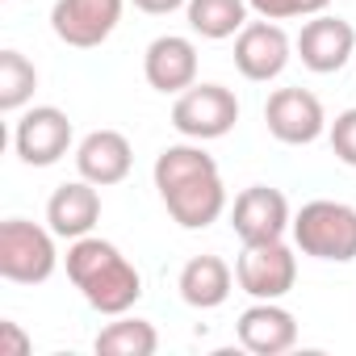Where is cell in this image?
<instances>
[{
  "label": "cell",
  "instance_id": "cell-6",
  "mask_svg": "<svg viewBox=\"0 0 356 356\" xmlns=\"http://www.w3.org/2000/svg\"><path fill=\"white\" fill-rule=\"evenodd\" d=\"M235 281L256 302H281L298 281V256L289 252L285 239L243 243V252L235 260Z\"/></svg>",
  "mask_w": 356,
  "mask_h": 356
},
{
  "label": "cell",
  "instance_id": "cell-9",
  "mask_svg": "<svg viewBox=\"0 0 356 356\" xmlns=\"http://www.w3.org/2000/svg\"><path fill=\"white\" fill-rule=\"evenodd\" d=\"M264 122H268V134L285 147H306L327 130L323 101L310 88H277L264 105Z\"/></svg>",
  "mask_w": 356,
  "mask_h": 356
},
{
  "label": "cell",
  "instance_id": "cell-12",
  "mask_svg": "<svg viewBox=\"0 0 356 356\" xmlns=\"http://www.w3.org/2000/svg\"><path fill=\"white\" fill-rule=\"evenodd\" d=\"M231 227L243 243H264V239H285V231L293 227V214H289V202H285L281 189L252 185L235 197Z\"/></svg>",
  "mask_w": 356,
  "mask_h": 356
},
{
  "label": "cell",
  "instance_id": "cell-23",
  "mask_svg": "<svg viewBox=\"0 0 356 356\" xmlns=\"http://www.w3.org/2000/svg\"><path fill=\"white\" fill-rule=\"evenodd\" d=\"M30 335L13 323V318H5L0 323V356H30Z\"/></svg>",
  "mask_w": 356,
  "mask_h": 356
},
{
  "label": "cell",
  "instance_id": "cell-24",
  "mask_svg": "<svg viewBox=\"0 0 356 356\" xmlns=\"http://www.w3.org/2000/svg\"><path fill=\"white\" fill-rule=\"evenodd\" d=\"M134 9H143V13H151V17H163V13H176V9H185L189 0H130Z\"/></svg>",
  "mask_w": 356,
  "mask_h": 356
},
{
  "label": "cell",
  "instance_id": "cell-4",
  "mask_svg": "<svg viewBox=\"0 0 356 356\" xmlns=\"http://www.w3.org/2000/svg\"><path fill=\"white\" fill-rule=\"evenodd\" d=\"M59 264L55 252V231L26 222V218H5L0 222V277L13 285H42L51 281Z\"/></svg>",
  "mask_w": 356,
  "mask_h": 356
},
{
  "label": "cell",
  "instance_id": "cell-20",
  "mask_svg": "<svg viewBox=\"0 0 356 356\" xmlns=\"http://www.w3.org/2000/svg\"><path fill=\"white\" fill-rule=\"evenodd\" d=\"M38 88V72L34 63L22 55V51H0V109L5 113H17L30 105Z\"/></svg>",
  "mask_w": 356,
  "mask_h": 356
},
{
  "label": "cell",
  "instance_id": "cell-7",
  "mask_svg": "<svg viewBox=\"0 0 356 356\" xmlns=\"http://www.w3.org/2000/svg\"><path fill=\"white\" fill-rule=\"evenodd\" d=\"M13 147L22 155V163L30 168H51L67 155L72 147V118L55 105H34L17 118L13 126Z\"/></svg>",
  "mask_w": 356,
  "mask_h": 356
},
{
  "label": "cell",
  "instance_id": "cell-17",
  "mask_svg": "<svg viewBox=\"0 0 356 356\" xmlns=\"http://www.w3.org/2000/svg\"><path fill=\"white\" fill-rule=\"evenodd\" d=\"M231 285H235V273L222 256H193L185 268H181V298L193 306V310H214L231 298Z\"/></svg>",
  "mask_w": 356,
  "mask_h": 356
},
{
  "label": "cell",
  "instance_id": "cell-19",
  "mask_svg": "<svg viewBox=\"0 0 356 356\" xmlns=\"http://www.w3.org/2000/svg\"><path fill=\"white\" fill-rule=\"evenodd\" d=\"M101 356H151L159 348V331L147 323V318H126L118 314V323H109L97 343H92Z\"/></svg>",
  "mask_w": 356,
  "mask_h": 356
},
{
  "label": "cell",
  "instance_id": "cell-18",
  "mask_svg": "<svg viewBox=\"0 0 356 356\" xmlns=\"http://www.w3.org/2000/svg\"><path fill=\"white\" fill-rule=\"evenodd\" d=\"M185 13H189V30L193 34H202L210 42H222V38H235L248 26L252 5L248 0H189Z\"/></svg>",
  "mask_w": 356,
  "mask_h": 356
},
{
  "label": "cell",
  "instance_id": "cell-2",
  "mask_svg": "<svg viewBox=\"0 0 356 356\" xmlns=\"http://www.w3.org/2000/svg\"><path fill=\"white\" fill-rule=\"evenodd\" d=\"M67 277L80 289V298L97 310V314H126L138 298H143V277L138 268L109 243L97 235L72 239L67 248Z\"/></svg>",
  "mask_w": 356,
  "mask_h": 356
},
{
  "label": "cell",
  "instance_id": "cell-21",
  "mask_svg": "<svg viewBox=\"0 0 356 356\" xmlns=\"http://www.w3.org/2000/svg\"><path fill=\"white\" fill-rule=\"evenodd\" d=\"M252 13L264 22H289V17H318L331 0H248Z\"/></svg>",
  "mask_w": 356,
  "mask_h": 356
},
{
  "label": "cell",
  "instance_id": "cell-8",
  "mask_svg": "<svg viewBox=\"0 0 356 356\" xmlns=\"http://www.w3.org/2000/svg\"><path fill=\"white\" fill-rule=\"evenodd\" d=\"M122 5L126 0H55L51 30L59 42H67L76 51H92L118 30Z\"/></svg>",
  "mask_w": 356,
  "mask_h": 356
},
{
  "label": "cell",
  "instance_id": "cell-16",
  "mask_svg": "<svg viewBox=\"0 0 356 356\" xmlns=\"http://www.w3.org/2000/svg\"><path fill=\"white\" fill-rule=\"evenodd\" d=\"M235 331H239V343L248 352H256V356H281V352H289L298 343V318L277 302L248 306L239 314Z\"/></svg>",
  "mask_w": 356,
  "mask_h": 356
},
{
  "label": "cell",
  "instance_id": "cell-15",
  "mask_svg": "<svg viewBox=\"0 0 356 356\" xmlns=\"http://www.w3.org/2000/svg\"><path fill=\"white\" fill-rule=\"evenodd\" d=\"M101 222V193L92 181H67L51 193L47 202V227L59 235V239H84L92 235V227Z\"/></svg>",
  "mask_w": 356,
  "mask_h": 356
},
{
  "label": "cell",
  "instance_id": "cell-11",
  "mask_svg": "<svg viewBox=\"0 0 356 356\" xmlns=\"http://www.w3.org/2000/svg\"><path fill=\"white\" fill-rule=\"evenodd\" d=\"M293 55V42L289 34L277 26V22H248L239 34H235V67L243 72V80H256V84H268L285 72Z\"/></svg>",
  "mask_w": 356,
  "mask_h": 356
},
{
  "label": "cell",
  "instance_id": "cell-13",
  "mask_svg": "<svg viewBox=\"0 0 356 356\" xmlns=\"http://www.w3.org/2000/svg\"><path fill=\"white\" fill-rule=\"evenodd\" d=\"M130 163H134V151H130V138L122 130H92L76 147V168L97 189L122 185L130 176Z\"/></svg>",
  "mask_w": 356,
  "mask_h": 356
},
{
  "label": "cell",
  "instance_id": "cell-14",
  "mask_svg": "<svg viewBox=\"0 0 356 356\" xmlns=\"http://www.w3.org/2000/svg\"><path fill=\"white\" fill-rule=\"evenodd\" d=\"M143 76L155 92H185L197 84V47L181 34H163L143 55Z\"/></svg>",
  "mask_w": 356,
  "mask_h": 356
},
{
  "label": "cell",
  "instance_id": "cell-22",
  "mask_svg": "<svg viewBox=\"0 0 356 356\" xmlns=\"http://www.w3.org/2000/svg\"><path fill=\"white\" fill-rule=\"evenodd\" d=\"M331 151H335L339 163L356 168V109H343L331 122Z\"/></svg>",
  "mask_w": 356,
  "mask_h": 356
},
{
  "label": "cell",
  "instance_id": "cell-3",
  "mask_svg": "<svg viewBox=\"0 0 356 356\" xmlns=\"http://www.w3.org/2000/svg\"><path fill=\"white\" fill-rule=\"evenodd\" d=\"M293 243L302 256L327 260V264H348L356 260V210L343 202H306L293 214Z\"/></svg>",
  "mask_w": 356,
  "mask_h": 356
},
{
  "label": "cell",
  "instance_id": "cell-1",
  "mask_svg": "<svg viewBox=\"0 0 356 356\" xmlns=\"http://www.w3.org/2000/svg\"><path fill=\"white\" fill-rule=\"evenodd\" d=\"M155 189L185 231H206L227 210V185L222 172L202 143H176L155 155Z\"/></svg>",
  "mask_w": 356,
  "mask_h": 356
},
{
  "label": "cell",
  "instance_id": "cell-25",
  "mask_svg": "<svg viewBox=\"0 0 356 356\" xmlns=\"http://www.w3.org/2000/svg\"><path fill=\"white\" fill-rule=\"evenodd\" d=\"M352 67H356V55H352Z\"/></svg>",
  "mask_w": 356,
  "mask_h": 356
},
{
  "label": "cell",
  "instance_id": "cell-10",
  "mask_svg": "<svg viewBox=\"0 0 356 356\" xmlns=\"http://www.w3.org/2000/svg\"><path fill=\"white\" fill-rule=\"evenodd\" d=\"M293 51H298L302 67H310L314 76H331V72H339V67L352 63V55H356V30L343 17L318 13V17H310L302 26Z\"/></svg>",
  "mask_w": 356,
  "mask_h": 356
},
{
  "label": "cell",
  "instance_id": "cell-5",
  "mask_svg": "<svg viewBox=\"0 0 356 356\" xmlns=\"http://www.w3.org/2000/svg\"><path fill=\"white\" fill-rule=\"evenodd\" d=\"M235 122H239V101L227 84H193L172 105V126L193 143L222 138L235 130Z\"/></svg>",
  "mask_w": 356,
  "mask_h": 356
}]
</instances>
